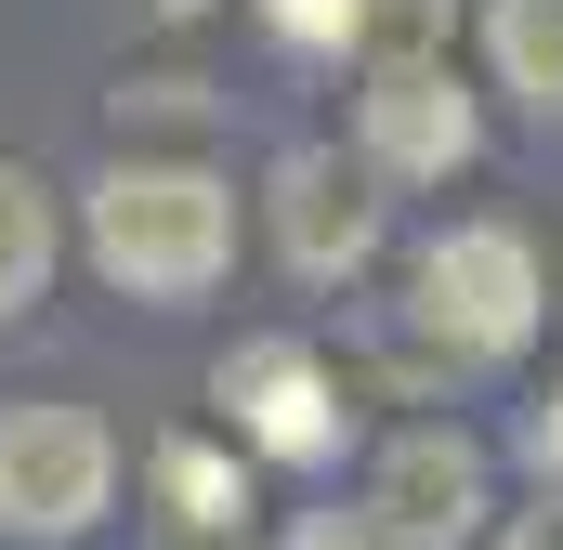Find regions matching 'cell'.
<instances>
[{"mask_svg": "<svg viewBox=\"0 0 563 550\" xmlns=\"http://www.w3.org/2000/svg\"><path fill=\"white\" fill-rule=\"evenodd\" d=\"M66 210H79V263L106 275L119 301H144V315L223 301L236 288V250H250V197L197 144H119Z\"/></svg>", "mask_w": 563, "mask_h": 550, "instance_id": "obj_1", "label": "cell"}, {"mask_svg": "<svg viewBox=\"0 0 563 550\" xmlns=\"http://www.w3.org/2000/svg\"><path fill=\"white\" fill-rule=\"evenodd\" d=\"M551 328V263L525 223L498 210H459L407 250V341L445 354V367H525Z\"/></svg>", "mask_w": 563, "mask_h": 550, "instance_id": "obj_2", "label": "cell"}, {"mask_svg": "<svg viewBox=\"0 0 563 550\" xmlns=\"http://www.w3.org/2000/svg\"><path fill=\"white\" fill-rule=\"evenodd\" d=\"M119 485H132V459H119L106 407H79V394L0 407V538L13 550H92L119 525Z\"/></svg>", "mask_w": 563, "mask_h": 550, "instance_id": "obj_3", "label": "cell"}, {"mask_svg": "<svg viewBox=\"0 0 563 550\" xmlns=\"http://www.w3.org/2000/svg\"><path fill=\"white\" fill-rule=\"evenodd\" d=\"M250 223H263V250H276L288 288H354L394 250V184L354 144H276L263 184H250Z\"/></svg>", "mask_w": 563, "mask_h": 550, "instance_id": "obj_4", "label": "cell"}, {"mask_svg": "<svg viewBox=\"0 0 563 550\" xmlns=\"http://www.w3.org/2000/svg\"><path fill=\"white\" fill-rule=\"evenodd\" d=\"M210 419L263 459V472H341L354 446V381L328 367V341L301 328H236L210 354Z\"/></svg>", "mask_w": 563, "mask_h": 550, "instance_id": "obj_5", "label": "cell"}, {"mask_svg": "<svg viewBox=\"0 0 563 550\" xmlns=\"http://www.w3.org/2000/svg\"><path fill=\"white\" fill-rule=\"evenodd\" d=\"M354 157H367L394 197H432V184H472V170H485V92L445 66V40L354 66Z\"/></svg>", "mask_w": 563, "mask_h": 550, "instance_id": "obj_6", "label": "cell"}, {"mask_svg": "<svg viewBox=\"0 0 563 550\" xmlns=\"http://www.w3.org/2000/svg\"><path fill=\"white\" fill-rule=\"evenodd\" d=\"M354 498L380 512L394 550H485V525H498V459L459 419H394L367 446V485Z\"/></svg>", "mask_w": 563, "mask_h": 550, "instance_id": "obj_7", "label": "cell"}, {"mask_svg": "<svg viewBox=\"0 0 563 550\" xmlns=\"http://www.w3.org/2000/svg\"><path fill=\"white\" fill-rule=\"evenodd\" d=\"M250 472H263V459H250L223 419H210V432H157V446H144V498L170 512V538H184V550H236V538H250V512H263V498H250Z\"/></svg>", "mask_w": 563, "mask_h": 550, "instance_id": "obj_8", "label": "cell"}, {"mask_svg": "<svg viewBox=\"0 0 563 550\" xmlns=\"http://www.w3.org/2000/svg\"><path fill=\"white\" fill-rule=\"evenodd\" d=\"M472 66L511 119L563 132V0H472Z\"/></svg>", "mask_w": 563, "mask_h": 550, "instance_id": "obj_9", "label": "cell"}, {"mask_svg": "<svg viewBox=\"0 0 563 550\" xmlns=\"http://www.w3.org/2000/svg\"><path fill=\"white\" fill-rule=\"evenodd\" d=\"M66 250H79V210H66V184H40L26 157H0V328L53 301Z\"/></svg>", "mask_w": 563, "mask_h": 550, "instance_id": "obj_10", "label": "cell"}, {"mask_svg": "<svg viewBox=\"0 0 563 550\" xmlns=\"http://www.w3.org/2000/svg\"><path fill=\"white\" fill-rule=\"evenodd\" d=\"M250 26L301 66H367L380 53V0H250Z\"/></svg>", "mask_w": 563, "mask_h": 550, "instance_id": "obj_11", "label": "cell"}, {"mask_svg": "<svg viewBox=\"0 0 563 550\" xmlns=\"http://www.w3.org/2000/svg\"><path fill=\"white\" fill-rule=\"evenodd\" d=\"M276 550H394V538H380L367 498H314V512H288V525H276Z\"/></svg>", "mask_w": 563, "mask_h": 550, "instance_id": "obj_12", "label": "cell"}, {"mask_svg": "<svg viewBox=\"0 0 563 550\" xmlns=\"http://www.w3.org/2000/svg\"><path fill=\"white\" fill-rule=\"evenodd\" d=\"M485 550H563V485H538L525 512H498V525H485Z\"/></svg>", "mask_w": 563, "mask_h": 550, "instance_id": "obj_13", "label": "cell"}, {"mask_svg": "<svg viewBox=\"0 0 563 550\" xmlns=\"http://www.w3.org/2000/svg\"><path fill=\"white\" fill-rule=\"evenodd\" d=\"M132 119H170V132H197V79H119V132Z\"/></svg>", "mask_w": 563, "mask_h": 550, "instance_id": "obj_14", "label": "cell"}, {"mask_svg": "<svg viewBox=\"0 0 563 550\" xmlns=\"http://www.w3.org/2000/svg\"><path fill=\"white\" fill-rule=\"evenodd\" d=\"M525 459H538V485H563V381L538 394V419H525Z\"/></svg>", "mask_w": 563, "mask_h": 550, "instance_id": "obj_15", "label": "cell"}, {"mask_svg": "<svg viewBox=\"0 0 563 550\" xmlns=\"http://www.w3.org/2000/svg\"><path fill=\"white\" fill-rule=\"evenodd\" d=\"M144 13H157V26H197V13H210V0H144Z\"/></svg>", "mask_w": 563, "mask_h": 550, "instance_id": "obj_16", "label": "cell"}]
</instances>
